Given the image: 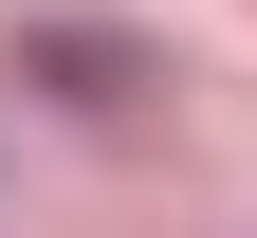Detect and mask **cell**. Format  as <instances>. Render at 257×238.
<instances>
[{
  "instance_id": "1",
  "label": "cell",
  "mask_w": 257,
  "mask_h": 238,
  "mask_svg": "<svg viewBox=\"0 0 257 238\" xmlns=\"http://www.w3.org/2000/svg\"><path fill=\"white\" fill-rule=\"evenodd\" d=\"M19 74H37L55 110H92V128H110V110H147V55H128L110 19H19Z\"/></svg>"
}]
</instances>
